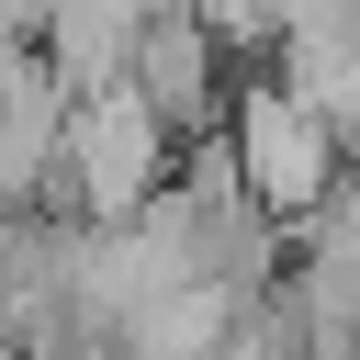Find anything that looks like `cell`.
Here are the masks:
<instances>
[{"mask_svg": "<svg viewBox=\"0 0 360 360\" xmlns=\"http://www.w3.org/2000/svg\"><path fill=\"white\" fill-rule=\"evenodd\" d=\"M225 158H236L248 202H259L281 236H304V225L338 202V180H349V135H338L304 90H281L270 68L236 79V101H225Z\"/></svg>", "mask_w": 360, "mask_h": 360, "instance_id": "1", "label": "cell"}, {"mask_svg": "<svg viewBox=\"0 0 360 360\" xmlns=\"http://www.w3.org/2000/svg\"><path fill=\"white\" fill-rule=\"evenodd\" d=\"M169 180H180V135H169L135 90H90V101H68V158H56L45 214H79V225H135Z\"/></svg>", "mask_w": 360, "mask_h": 360, "instance_id": "2", "label": "cell"}]
</instances>
